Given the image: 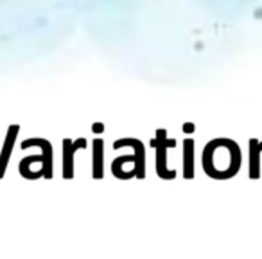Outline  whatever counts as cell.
Returning a JSON list of instances; mask_svg holds the SVG:
<instances>
[{"instance_id":"1","label":"cell","mask_w":262,"mask_h":259,"mask_svg":"<svg viewBox=\"0 0 262 259\" xmlns=\"http://www.w3.org/2000/svg\"><path fill=\"white\" fill-rule=\"evenodd\" d=\"M241 168V150L230 139L212 141L205 150V169L214 178H230Z\"/></svg>"},{"instance_id":"2","label":"cell","mask_w":262,"mask_h":259,"mask_svg":"<svg viewBox=\"0 0 262 259\" xmlns=\"http://www.w3.org/2000/svg\"><path fill=\"white\" fill-rule=\"evenodd\" d=\"M248 151H250V178L257 180L260 176V153H262V143L257 139H251L248 143Z\"/></svg>"}]
</instances>
